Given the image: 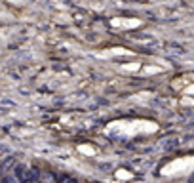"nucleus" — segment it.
<instances>
[{
  "label": "nucleus",
  "instance_id": "nucleus-2",
  "mask_svg": "<svg viewBox=\"0 0 194 183\" xmlns=\"http://www.w3.org/2000/svg\"><path fill=\"white\" fill-rule=\"evenodd\" d=\"M194 166V158H179L175 162H171L169 166H166L164 174H175V172H186Z\"/></svg>",
  "mask_w": 194,
  "mask_h": 183
},
{
  "label": "nucleus",
  "instance_id": "nucleus-1",
  "mask_svg": "<svg viewBox=\"0 0 194 183\" xmlns=\"http://www.w3.org/2000/svg\"><path fill=\"white\" fill-rule=\"evenodd\" d=\"M109 130H116V132L124 133V135H133V133H137V132H152V130H156V126L145 122V120H133L131 124H128V122L110 124Z\"/></svg>",
  "mask_w": 194,
  "mask_h": 183
},
{
  "label": "nucleus",
  "instance_id": "nucleus-3",
  "mask_svg": "<svg viewBox=\"0 0 194 183\" xmlns=\"http://www.w3.org/2000/svg\"><path fill=\"white\" fill-rule=\"evenodd\" d=\"M110 23L114 27H137L141 21H137V19H112Z\"/></svg>",
  "mask_w": 194,
  "mask_h": 183
}]
</instances>
